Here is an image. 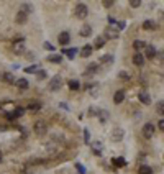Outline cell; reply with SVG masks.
<instances>
[{
    "mask_svg": "<svg viewBox=\"0 0 164 174\" xmlns=\"http://www.w3.org/2000/svg\"><path fill=\"white\" fill-rule=\"evenodd\" d=\"M46 131H48L46 122L40 120V122H36V123H34V133H36L38 136H43V135H46Z\"/></svg>",
    "mask_w": 164,
    "mask_h": 174,
    "instance_id": "6da1fadb",
    "label": "cell"
},
{
    "mask_svg": "<svg viewBox=\"0 0 164 174\" xmlns=\"http://www.w3.org/2000/svg\"><path fill=\"white\" fill-rule=\"evenodd\" d=\"M87 13H89V10H87L85 3H77V5H76V15H77V18L84 20L87 16Z\"/></svg>",
    "mask_w": 164,
    "mask_h": 174,
    "instance_id": "7a4b0ae2",
    "label": "cell"
},
{
    "mask_svg": "<svg viewBox=\"0 0 164 174\" xmlns=\"http://www.w3.org/2000/svg\"><path fill=\"white\" fill-rule=\"evenodd\" d=\"M25 51V40L18 38L16 41H13V53L15 54H22Z\"/></svg>",
    "mask_w": 164,
    "mask_h": 174,
    "instance_id": "3957f363",
    "label": "cell"
},
{
    "mask_svg": "<svg viewBox=\"0 0 164 174\" xmlns=\"http://www.w3.org/2000/svg\"><path fill=\"white\" fill-rule=\"evenodd\" d=\"M154 130L156 127L153 123H145V127H143V136L145 138H153V135H154Z\"/></svg>",
    "mask_w": 164,
    "mask_h": 174,
    "instance_id": "277c9868",
    "label": "cell"
},
{
    "mask_svg": "<svg viewBox=\"0 0 164 174\" xmlns=\"http://www.w3.org/2000/svg\"><path fill=\"white\" fill-rule=\"evenodd\" d=\"M62 86V77L61 76H54L49 81V90H59Z\"/></svg>",
    "mask_w": 164,
    "mask_h": 174,
    "instance_id": "5b68a950",
    "label": "cell"
},
{
    "mask_svg": "<svg viewBox=\"0 0 164 174\" xmlns=\"http://www.w3.org/2000/svg\"><path fill=\"white\" fill-rule=\"evenodd\" d=\"M107 43V38L103 36V34H100V36H95V40H94V46L92 50H100V48H103Z\"/></svg>",
    "mask_w": 164,
    "mask_h": 174,
    "instance_id": "8992f818",
    "label": "cell"
},
{
    "mask_svg": "<svg viewBox=\"0 0 164 174\" xmlns=\"http://www.w3.org/2000/svg\"><path fill=\"white\" fill-rule=\"evenodd\" d=\"M118 34H120V33H118V30H115L113 26H110V28L105 30V34H103V36H105L107 40H117Z\"/></svg>",
    "mask_w": 164,
    "mask_h": 174,
    "instance_id": "52a82bcc",
    "label": "cell"
},
{
    "mask_svg": "<svg viewBox=\"0 0 164 174\" xmlns=\"http://www.w3.org/2000/svg\"><path fill=\"white\" fill-rule=\"evenodd\" d=\"M138 99L141 104H145V105H149L151 104V97H149V94L146 92V90H141V92L138 94Z\"/></svg>",
    "mask_w": 164,
    "mask_h": 174,
    "instance_id": "ba28073f",
    "label": "cell"
},
{
    "mask_svg": "<svg viewBox=\"0 0 164 174\" xmlns=\"http://www.w3.org/2000/svg\"><path fill=\"white\" fill-rule=\"evenodd\" d=\"M58 41H59V44H62V46H66V44L71 41V36H69V33L67 31H62V33H59V36H58Z\"/></svg>",
    "mask_w": 164,
    "mask_h": 174,
    "instance_id": "9c48e42d",
    "label": "cell"
},
{
    "mask_svg": "<svg viewBox=\"0 0 164 174\" xmlns=\"http://www.w3.org/2000/svg\"><path fill=\"white\" fill-rule=\"evenodd\" d=\"M145 54H146V58H148V59H153V58L156 56V48L153 46V44H146Z\"/></svg>",
    "mask_w": 164,
    "mask_h": 174,
    "instance_id": "30bf717a",
    "label": "cell"
},
{
    "mask_svg": "<svg viewBox=\"0 0 164 174\" xmlns=\"http://www.w3.org/2000/svg\"><path fill=\"white\" fill-rule=\"evenodd\" d=\"M123 135H125V131L121 130V128H115L113 133H112V140H113V141H120V140H123Z\"/></svg>",
    "mask_w": 164,
    "mask_h": 174,
    "instance_id": "8fae6325",
    "label": "cell"
},
{
    "mask_svg": "<svg viewBox=\"0 0 164 174\" xmlns=\"http://www.w3.org/2000/svg\"><path fill=\"white\" fill-rule=\"evenodd\" d=\"M15 86L18 87V89L25 90V89H28V87H30V82H28L25 77H22V79H16V81H15Z\"/></svg>",
    "mask_w": 164,
    "mask_h": 174,
    "instance_id": "7c38bea8",
    "label": "cell"
},
{
    "mask_svg": "<svg viewBox=\"0 0 164 174\" xmlns=\"http://www.w3.org/2000/svg\"><path fill=\"white\" fill-rule=\"evenodd\" d=\"M26 20H28V15H26V13H23V12H18V13H16L15 22L18 23V25H23V23H26Z\"/></svg>",
    "mask_w": 164,
    "mask_h": 174,
    "instance_id": "4fadbf2b",
    "label": "cell"
},
{
    "mask_svg": "<svg viewBox=\"0 0 164 174\" xmlns=\"http://www.w3.org/2000/svg\"><path fill=\"white\" fill-rule=\"evenodd\" d=\"M123 100H125V92H123V90H117L115 95H113V102L115 104H121Z\"/></svg>",
    "mask_w": 164,
    "mask_h": 174,
    "instance_id": "5bb4252c",
    "label": "cell"
},
{
    "mask_svg": "<svg viewBox=\"0 0 164 174\" xmlns=\"http://www.w3.org/2000/svg\"><path fill=\"white\" fill-rule=\"evenodd\" d=\"M92 54V44H85V46L81 50V56L82 58H89Z\"/></svg>",
    "mask_w": 164,
    "mask_h": 174,
    "instance_id": "9a60e30c",
    "label": "cell"
},
{
    "mask_svg": "<svg viewBox=\"0 0 164 174\" xmlns=\"http://www.w3.org/2000/svg\"><path fill=\"white\" fill-rule=\"evenodd\" d=\"M100 61H102L103 66H112L113 64V56H112V54H105V56L100 58Z\"/></svg>",
    "mask_w": 164,
    "mask_h": 174,
    "instance_id": "2e32d148",
    "label": "cell"
},
{
    "mask_svg": "<svg viewBox=\"0 0 164 174\" xmlns=\"http://www.w3.org/2000/svg\"><path fill=\"white\" fill-rule=\"evenodd\" d=\"M67 86H69V89H71V90H79V89H81V82H79L77 79H71V81L67 82Z\"/></svg>",
    "mask_w": 164,
    "mask_h": 174,
    "instance_id": "e0dca14e",
    "label": "cell"
},
{
    "mask_svg": "<svg viewBox=\"0 0 164 174\" xmlns=\"http://www.w3.org/2000/svg\"><path fill=\"white\" fill-rule=\"evenodd\" d=\"M133 62H135L136 66H143V64H145V56H143L141 53H136V54L133 56Z\"/></svg>",
    "mask_w": 164,
    "mask_h": 174,
    "instance_id": "ac0fdd59",
    "label": "cell"
},
{
    "mask_svg": "<svg viewBox=\"0 0 164 174\" xmlns=\"http://www.w3.org/2000/svg\"><path fill=\"white\" fill-rule=\"evenodd\" d=\"M90 34H92V26H90V25H84L82 30H81V36L87 38V36H90Z\"/></svg>",
    "mask_w": 164,
    "mask_h": 174,
    "instance_id": "d6986e66",
    "label": "cell"
},
{
    "mask_svg": "<svg viewBox=\"0 0 164 174\" xmlns=\"http://www.w3.org/2000/svg\"><path fill=\"white\" fill-rule=\"evenodd\" d=\"M97 69H99V66H97V64H89L84 74H85V76H92V74H95V72H97Z\"/></svg>",
    "mask_w": 164,
    "mask_h": 174,
    "instance_id": "ffe728a7",
    "label": "cell"
},
{
    "mask_svg": "<svg viewBox=\"0 0 164 174\" xmlns=\"http://www.w3.org/2000/svg\"><path fill=\"white\" fill-rule=\"evenodd\" d=\"M77 51H79L77 48H72V50H66V48H64V50H62V54H66L69 59H74V56H76Z\"/></svg>",
    "mask_w": 164,
    "mask_h": 174,
    "instance_id": "44dd1931",
    "label": "cell"
},
{
    "mask_svg": "<svg viewBox=\"0 0 164 174\" xmlns=\"http://www.w3.org/2000/svg\"><path fill=\"white\" fill-rule=\"evenodd\" d=\"M143 28L145 30H156V23L153 20H145L143 22Z\"/></svg>",
    "mask_w": 164,
    "mask_h": 174,
    "instance_id": "7402d4cb",
    "label": "cell"
},
{
    "mask_svg": "<svg viewBox=\"0 0 164 174\" xmlns=\"http://www.w3.org/2000/svg\"><path fill=\"white\" fill-rule=\"evenodd\" d=\"M138 174H153V169L151 166H146V164H141L138 169Z\"/></svg>",
    "mask_w": 164,
    "mask_h": 174,
    "instance_id": "603a6c76",
    "label": "cell"
},
{
    "mask_svg": "<svg viewBox=\"0 0 164 174\" xmlns=\"http://www.w3.org/2000/svg\"><path fill=\"white\" fill-rule=\"evenodd\" d=\"M133 48L136 51H141L143 48H146V43H145V41H141V40H135L133 41Z\"/></svg>",
    "mask_w": 164,
    "mask_h": 174,
    "instance_id": "cb8c5ba5",
    "label": "cell"
},
{
    "mask_svg": "<svg viewBox=\"0 0 164 174\" xmlns=\"http://www.w3.org/2000/svg\"><path fill=\"white\" fill-rule=\"evenodd\" d=\"M48 61H49V62H54V64H59V62L62 61V56H61V54H51V56L48 58Z\"/></svg>",
    "mask_w": 164,
    "mask_h": 174,
    "instance_id": "d4e9b609",
    "label": "cell"
},
{
    "mask_svg": "<svg viewBox=\"0 0 164 174\" xmlns=\"http://www.w3.org/2000/svg\"><path fill=\"white\" fill-rule=\"evenodd\" d=\"M26 109L28 110H34V112H36V110L41 109V104L40 102H31V104H28V105H26Z\"/></svg>",
    "mask_w": 164,
    "mask_h": 174,
    "instance_id": "484cf974",
    "label": "cell"
},
{
    "mask_svg": "<svg viewBox=\"0 0 164 174\" xmlns=\"http://www.w3.org/2000/svg\"><path fill=\"white\" fill-rule=\"evenodd\" d=\"M92 153H94V154H97V156H99V154H102V145H100V143H94L92 145Z\"/></svg>",
    "mask_w": 164,
    "mask_h": 174,
    "instance_id": "4316f807",
    "label": "cell"
},
{
    "mask_svg": "<svg viewBox=\"0 0 164 174\" xmlns=\"http://www.w3.org/2000/svg\"><path fill=\"white\" fill-rule=\"evenodd\" d=\"M113 164H117L118 168H125V166H127V161H125L123 158H115L113 159Z\"/></svg>",
    "mask_w": 164,
    "mask_h": 174,
    "instance_id": "83f0119b",
    "label": "cell"
},
{
    "mask_svg": "<svg viewBox=\"0 0 164 174\" xmlns=\"http://www.w3.org/2000/svg\"><path fill=\"white\" fill-rule=\"evenodd\" d=\"M3 79H5L7 82H10V84H13V82L16 81V79H15V76H13V74H10V72H5V74H3Z\"/></svg>",
    "mask_w": 164,
    "mask_h": 174,
    "instance_id": "f1b7e54d",
    "label": "cell"
},
{
    "mask_svg": "<svg viewBox=\"0 0 164 174\" xmlns=\"http://www.w3.org/2000/svg\"><path fill=\"white\" fill-rule=\"evenodd\" d=\"M36 77H38V81L46 79V71H44V69H38V71H36Z\"/></svg>",
    "mask_w": 164,
    "mask_h": 174,
    "instance_id": "f546056e",
    "label": "cell"
},
{
    "mask_svg": "<svg viewBox=\"0 0 164 174\" xmlns=\"http://www.w3.org/2000/svg\"><path fill=\"white\" fill-rule=\"evenodd\" d=\"M38 71V66L33 64V66H28V68H25V72L26 74H31V72H36Z\"/></svg>",
    "mask_w": 164,
    "mask_h": 174,
    "instance_id": "4dcf8cb0",
    "label": "cell"
},
{
    "mask_svg": "<svg viewBox=\"0 0 164 174\" xmlns=\"http://www.w3.org/2000/svg\"><path fill=\"white\" fill-rule=\"evenodd\" d=\"M118 77H120L121 81H130V76H128V72H125V71L118 72Z\"/></svg>",
    "mask_w": 164,
    "mask_h": 174,
    "instance_id": "1f68e13d",
    "label": "cell"
},
{
    "mask_svg": "<svg viewBox=\"0 0 164 174\" xmlns=\"http://www.w3.org/2000/svg\"><path fill=\"white\" fill-rule=\"evenodd\" d=\"M22 8H23L22 12H23V13H26V15L31 12V5H30V3H23V5H22Z\"/></svg>",
    "mask_w": 164,
    "mask_h": 174,
    "instance_id": "d6a6232c",
    "label": "cell"
},
{
    "mask_svg": "<svg viewBox=\"0 0 164 174\" xmlns=\"http://www.w3.org/2000/svg\"><path fill=\"white\" fill-rule=\"evenodd\" d=\"M99 112H100V110L97 109V107H90V109H89V113H90V115H94V117H99Z\"/></svg>",
    "mask_w": 164,
    "mask_h": 174,
    "instance_id": "836d02e7",
    "label": "cell"
},
{
    "mask_svg": "<svg viewBox=\"0 0 164 174\" xmlns=\"http://www.w3.org/2000/svg\"><path fill=\"white\" fill-rule=\"evenodd\" d=\"M76 169H77V172H79V174H85V172H87V171H85V168H84L81 163H77V164H76Z\"/></svg>",
    "mask_w": 164,
    "mask_h": 174,
    "instance_id": "e575fe53",
    "label": "cell"
},
{
    "mask_svg": "<svg viewBox=\"0 0 164 174\" xmlns=\"http://www.w3.org/2000/svg\"><path fill=\"white\" fill-rule=\"evenodd\" d=\"M99 117H100V120H102V122H105L107 118H109V112H103V110H100V112H99Z\"/></svg>",
    "mask_w": 164,
    "mask_h": 174,
    "instance_id": "d590c367",
    "label": "cell"
},
{
    "mask_svg": "<svg viewBox=\"0 0 164 174\" xmlns=\"http://www.w3.org/2000/svg\"><path fill=\"white\" fill-rule=\"evenodd\" d=\"M130 7L138 8V7H141V2H139V0H130Z\"/></svg>",
    "mask_w": 164,
    "mask_h": 174,
    "instance_id": "8d00e7d4",
    "label": "cell"
},
{
    "mask_svg": "<svg viewBox=\"0 0 164 174\" xmlns=\"http://www.w3.org/2000/svg\"><path fill=\"white\" fill-rule=\"evenodd\" d=\"M13 112L16 113V117H22L23 113H25V109H23V107H18V109H15V110H13Z\"/></svg>",
    "mask_w": 164,
    "mask_h": 174,
    "instance_id": "74e56055",
    "label": "cell"
},
{
    "mask_svg": "<svg viewBox=\"0 0 164 174\" xmlns=\"http://www.w3.org/2000/svg\"><path fill=\"white\" fill-rule=\"evenodd\" d=\"M43 46H44V50H48V51H54V50H56V48L53 46V44H51V43H48V41L43 44Z\"/></svg>",
    "mask_w": 164,
    "mask_h": 174,
    "instance_id": "f35d334b",
    "label": "cell"
},
{
    "mask_svg": "<svg viewBox=\"0 0 164 174\" xmlns=\"http://www.w3.org/2000/svg\"><path fill=\"white\" fill-rule=\"evenodd\" d=\"M158 112L159 113L164 112V102H163V100H159V102H158Z\"/></svg>",
    "mask_w": 164,
    "mask_h": 174,
    "instance_id": "ab89813d",
    "label": "cell"
},
{
    "mask_svg": "<svg viewBox=\"0 0 164 174\" xmlns=\"http://www.w3.org/2000/svg\"><path fill=\"white\" fill-rule=\"evenodd\" d=\"M7 118H8V120H15V118H18V117H16L15 112H8L7 113Z\"/></svg>",
    "mask_w": 164,
    "mask_h": 174,
    "instance_id": "60d3db41",
    "label": "cell"
},
{
    "mask_svg": "<svg viewBox=\"0 0 164 174\" xmlns=\"http://www.w3.org/2000/svg\"><path fill=\"white\" fill-rule=\"evenodd\" d=\"M84 138H85V143H90V135H89V130H84Z\"/></svg>",
    "mask_w": 164,
    "mask_h": 174,
    "instance_id": "b9f144b4",
    "label": "cell"
},
{
    "mask_svg": "<svg viewBox=\"0 0 164 174\" xmlns=\"http://www.w3.org/2000/svg\"><path fill=\"white\" fill-rule=\"evenodd\" d=\"M115 2H112V0H103V7H107V8H110V7H113Z\"/></svg>",
    "mask_w": 164,
    "mask_h": 174,
    "instance_id": "7bdbcfd3",
    "label": "cell"
},
{
    "mask_svg": "<svg viewBox=\"0 0 164 174\" xmlns=\"http://www.w3.org/2000/svg\"><path fill=\"white\" fill-rule=\"evenodd\" d=\"M158 128H159V130H164V120H159L158 122Z\"/></svg>",
    "mask_w": 164,
    "mask_h": 174,
    "instance_id": "ee69618b",
    "label": "cell"
},
{
    "mask_svg": "<svg viewBox=\"0 0 164 174\" xmlns=\"http://www.w3.org/2000/svg\"><path fill=\"white\" fill-rule=\"evenodd\" d=\"M125 26H127V25H125V22H118V28H120V30H125Z\"/></svg>",
    "mask_w": 164,
    "mask_h": 174,
    "instance_id": "f6af8a7d",
    "label": "cell"
},
{
    "mask_svg": "<svg viewBox=\"0 0 164 174\" xmlns=\"http://www.w3.org/2000/svg\"><path fill=\"white\" fill-rule=\"evenodd\" d=\"M109 22H110V25H115V18H112V16H109Z\"/></svg>",
    "mask_w": 164,
    "mask_h": 174,
    "instance_id": "bcb514c9",
    "label": "cell"
},
{
    "mask_svg": "<svg viewBox=\"0 0 164 174\" xmlns=\"http://www.w3.org/2000/svg\"><path fill=\"white\" fill-rule=\"evenodd\" d=\"M3 130H5V127H2V125H0V131H3Z\"/></svg>",
    "mask_w": 164,
    "mask_h": 174,
    "instance_id": "7dc6e473",
    "label": "cell"
},
{
    "mask_svg": "<svg viewBox=\"0 0 164 174\" xmlns=\"http://www.w3.org/2000/svg\"><path fill=\"white\" fill-rule=\"evenodd\" d=\"M2 159H3V156H2V153H0V163H2Z\"/></svg>",
    "mask_w": 164,
    "mask_h": 174,
    "instance_id": "c3c4849f",
    "label": "cell"
}]
</instances>
